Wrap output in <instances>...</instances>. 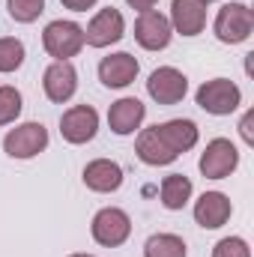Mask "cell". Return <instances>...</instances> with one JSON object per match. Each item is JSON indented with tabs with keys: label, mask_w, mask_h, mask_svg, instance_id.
Listing matches in <instances>:
<instances>
[{
	"label": "cell",
	"mask_w": 254,
	"mask_h": 257,
	"mask_svg": "<svg viewBox=\"0 0 254 257\" xmlns=\"http://www.w3.org/2000/svg\"><path fill=\"white\" fill-rule=\"evenodd\" d=\"M215 39L224 42V45H239L251 36L254 30V12L245 3H224L215 15Z\"/></svg>",
	"instance_id": "1"
},
{
	"label": "cell",
	"mask_w": 254,
	"mask_h": 257,
	"mask_svg": "<svg viewBox=\"0 0 254 257\" xmlns=\"http://www.w3.org/2000/svg\"><path fill=\"white\" fill-rule=\"evenodd\" d=\"M197 105L206 111V114H215V117H227L233 114L239 105H242V90L227 81V78H212L206 84L197 87Z\"/></svg>",
	"instance_id": "2"
},
{
	"label": "cell",
	"mask_w": 254,
	"mask_h": 257,
	"mask_svg": "<svg viewBox=\"0 0 254 257\" xmlns=\"http://www.w3.org/2000/svg\"><path fill=\"white\" fill-rule=\"evenodd\" d=\"M90 233L99 245L105 248H120L132 233V218L120 206H105L93 215V224H90Z\"/></svg>",
	"instance_id": "3"
},
{
	"label": "cell",
	"mask_w": 254,
	"mask_h": 257,
	"mask_svg": "<svg viewBox=\"0 0 254 257\" xmlns=\"http://www.w3.org/2000/svg\"><path fill=\"white\" fill-rule=\"evenodd\" d=\"M42 45L54 60H69L84 48V27L75 21H51L42 33Z\"/></svg>",
	"instance_id": "4"
},
{
	"label": "cell",
	"mask_w": 254,
	"mask_h": 257,
	"mask_svg": "<svg viewBox=\"0 0 254 257\" xmlns=\"http://www.w3.org/2000/svg\"><path fill=\"white\" fill-rule=\"evenodd\" d=\"M236 165H239V150H236V144L233 141H227V138H215V141H209L206 144V150L200 153V174L206 177V180H224V177H230L233 171H236Z\"/></svg>",
	"instance_id": "5"
},
{
	"label": "cell",
	"mask_w": 254,
	"mask_h": 257,
	"mask_svg": "<svg viewBox=\"0 0 254 257\" xmlns=\"http://www.w3.org/2000/svg\"><path fill=\"white\" fill-rule=\"evenodd\" d=\"M48 147V128L42 123H21L9 128L3 138V150L12 159H33Z\"/></svg>",
	"instance_id": "6"
},
{
	"label": "cell",
	"mask_w": 254,
	"mask_h": 257,
	"mask_svg": "<svg viewBox=\"0 0 254 257\" xmlns=\"http://www.w3.org/2000/svg\"><path fill=\"white\" fill-rule=\"evenodd\" d=\"M123 33H126V21H123L120 9L105 6V9H99V12L90 18V24H87V30H84V42H87L90 48H108V45L120 42Z\"/></svg>",
	"instance_id": "7"
},
{
	"label": "cell",
	"mask_w": 254,
	"mask_h": 257,
	"mask_svg": "<svg viewBox=\"0 0 254 257\" xmlns=\"http://www.w3.org/2000/svg\"><path fill=\"white\" fill-rule=\"evenodd\" d=\"M147 93L159 105H177L189 93V78L174 66H159L147 81Z\"/></svg>",
	"instance_id": "8"
},
{
	"label": "cell",
	"mask_w": 254,
	"mask_h": 257,
	"mask_svg": "<svg viewBox=\"0 0 254 257\" xmlns=\"http://www.w3.org/2000/svg\"><path fill=\"white\" fill-rule=\"evenodd\" d=\"M171 36H174V27L168 21V15H162L159 9H147L138 15L135 21V39L141 48L147 51H162L171 45Z\"/></svg>",
	"instance_id": "9"
},
{
	"label": "cell",
	"mask_w": 254,
	"mask_h": 257,
	"mask_svg": "<svg viewBox=\"0 0 254 257\" xmlns=\"http://www.w3.org/2000/svg\"><path fill=\"white\" fill-rule=\"evenodd\" d=\"M99 132V114L90 105H72L60 117V135L69 144H87Z\"/></svg>",
	"instance_id": "10"
},
{
	"label": "cell",
	"mask_w": 254,
	"mask_h": 257,
	"mask_svg": "<svg viewBox=\"0 0 254 257\" xmlns=\"http://www.w3.org/2000/svg\"><path fill=\"white\" fill-rule=\"evenodd\" d=\"M42 90L57 105L69 102L75 96V90H78V72H75V66L69 63V60H54L45 69V75H42Z\"/></svg>",
	"instance_id": "11"
},
{
	"label": "cell",
	"mask_w": 254,
	"mask_h": 257,
	"mask_svg": "<svg viewBox=\"0 0 254 257\" xmlns=\"http://www.w3.org/2000/svg\"><path fill=\"white\" fill-rule=\"evenodd\" d=\"M233 206H230V197L221 192H203L194 203V221L203 227V230H218L227 224Z\"/></svg>",
	"instance_id": "12"
},
{
	"label": "cell",
	"mask_w": 254,
	"mask_h": 257,
	"mask_svg": "<svg viewBox=\"0 0 254 257\" xmlns=\"http://www.w3.org/2000/svg\"><path fill=\"white\" fill-rule=\"evenodd\" d=\"M138 72H141L138 60L129 51H117L111 57H102V63H99V81L105 87H111V90H123V87H129L138 78Z\"/></svg>",
	"instance_id": "13"
},
{
	"label": "cell",
	"mask_w": 254,
	"mask_h": 257,
	"mask_svg": "<svg viewBox=\"0 0 254 257\" xmlns=\"http://www.w3.org/2000/svg\"><path fill=\"white\" fill-rule=\"evenodd\" d=\"M144 117H147L144 102L135 99V96H123V99H117V102L111 105V111H108V126H111L114 135L126 138V135H135V132L141 128Z\"/></svg>",
	"instance_id": "14"
},
{
	"label": "cell",
	"mask_w": 254,
	"mask_h": 257,
	"mask_svg": "<svg viewBox=\"0 0 254 257\" xmlns=\"http://www.w3.org/2000/svg\"><path fill=\"white\" fill-rule=\"evenodd\" d=\"M171 27L183 36H197L206 27V0H174L171 3Z\"/></svg>",
	"instance_id": "15"
},
{
	"label": "cell",
	"mask_w": 254,
	"mask_h": 257,
	"mask_svg": "<svg viewBox=\"0 0 254 257\" xmlns=\"http://www.w3.org/2000/svg\"><path fill=\"white\" fill-rule=\"evenodd\" d=\"M84 186L99 194L117 192L123 186V168L117 162H111V159H93L84 168Z\"/></svg>",
	"instance_id": "16"
},
{
	"label": "cell",
	"mask_w": 254,
	"mask_h": 257,
	"mask_svg": "<svg viewBox=\"0 0 254 257\" xmlns=\"http://www.w3.org/2000/svg\"><path fill=\"white\" fill-rule=\"evenodd\" d=\"M135 153H138V159L144 162V165H150V168H162V165H171V162H177L180 156L162 141V135H159V128H144L141 135H138V141H135Z\"/></svg>",
	"instance_id": "17"
},
{
	"label": "cell",
	"mask_w": 254,
	"mask_h": 257,
	"mask_svg": "<svg viewBox=\"0 0 254 257\" xmlns=\"http://www.w3.org/2000/svg\"><path fill=\"white\" fill-rule=\"evenodd\" d=\"M156 128H159L162 141L177 156L189 153L191 147L197 144V138H200V128H197V123H191V120H168V123H162V126H156Z\"/></svg>",
	"instance_id": "18"
},
{
	"label": "cell",
	"mask_w": 254,
	"mask_h": 257,
	"mask_svg": "<svg viewBox=\"0 0 254 257\" xmlns=\"http://www.w3.org/2000/svg\"><path fill=\"white\" fill-rule=\"evenodd\" d=\"M191 192H194V186L186 174H171L162 180V206L165 209H183L191 200Z\"/></svg>",
	"instance_id": "19"
},
{
	"label": "cell",
	"mask_w": 254,
	"mask_h": 257,
	"mask_svg": "<svg viewBox=\"0 0 254 257\" xmlns=\"http://www.w3.org/2000/svg\"><path fill=\"white\" fill-rule=\"evenodd\" d=\"M144 257H186V242L177 233H153L144 245Z\"/></svg>",
	"instance_id": "20"
},
{
	"label": "cell",
	"mask_w": 254,
	"mask_h": 257,
	"mask_svg": "<svg viewBox=\"0 0 254 257\" xmlns=\"http://www.w3.org/2000/svg\"><path fill=\"white\" fill-rule=\"evenodd\" d=\"M24 63V42L15 36H3L0 39V72H15Z\"/></svg>",
	"instance_id": "21"
},
{
	"label": "cell",
	"mask_w": 254,
	"mask_h": 257,
	"mask_svg": "<svg viewBox=\"0 0 254 257\" xmlns=\"http://www.w3.org/2000/svg\"><path fill=\"white\" fill-rule=\"evenodd\" d=\"M21 93L15 90V87H9V84H3L0 87V126H9V123H15L18 117H21Z\"/></svg>",
	"instance_id": "22"
},
{
	"label": "cell",
	"mask_w": 254,
	"mask_h": 257,
	"mask_svg": "<svg viewBox=\"0 0 254 257\" xmlns=\"http://www.w3.org/2000/svg\"><path fill=\"white\" fill-rule=\"evenodd\" d=\"M6 9L18 24H33L45 12V0H6Z\"/></svg>",
	"instance_id": "23"
},
{
	"label": "cell",
	"mask_w": 254,
	"mask_h": 257,
	"mask_svg": "<svg viewBox=\"0 0 254 257\" xmlns=\"http://www.w3.org/2000/svg\"><path fill=\"white\" fill-rule=\"evenodd\" d=\"M212 257H251V248L242 236H224L215 242Z\"/></svg>",
	"instance_id": "24"
},
{
	"label": "cell",
	"mask_w": 254,
	"mask_h": 257,
	"mask_svg": "<svg viewBox=\"0 0 254 257\" xmlns=\"http://www.w3.org/2000/svg\"><path fill=\"white\" fill-rule=\"evenodd\" d=\"M251 123H254V111H248V114L242 117V123H239V135H242V141H245V144H254Z\"/></svg>",
	"instance_id": "25"
},
{
	"label": "cell",
	"mask_w": 254,
	"mask_h": 257,
	"mask_svg": "<svg viewBox=\"0 0 254 257\" xmlns=\"http://www.w3.org/2000/svg\"><path fill=\"white\" fill-rule=\"evenodd\" d=\"M66 9H72V12H87V9H93L96 6V0H60Z\"/></svg>",
	"instance_id": "26"
},
{
	"label": "cell",
	"mask_w": 254,
	"mask_h": 257,
	"mask_svg": "<svg viewBox=\"0 0 254 257\" xmlns=\"http://www.w3.org/2000/svg\"><path fill=\"white\" fill-rule=\"evenodd\" d=\"M126 3L132 6V9H138V12H147V9H153L159 0H126Z\"/></svg>",
	"instance_id": "27"
},
{
	"label": "cell",
	"mask_w": 254,
	"mask_h": 257,
	"mask_svg": "<svg viewBox=\"0 0 254 257\" xmlns=\"http://www.w3.org/2000/svg\"><path fill=\"white\" fill-rule=\"evenodd\" d=\"M69 257H93V254H69Z\"/></svg>",
	"instance_id": "28"
},
{
	"label": "cell",
	"mask_w": 254,
	"mask_h": 257,
	"mask_svg": "<svg viewBox=\"0 0 254 257\" xmlns=\"http://www.w3.org/2000/svg\"><path fill=\"white\" fill-rule=\"evenodd\" d=\"M206 3H209V0H206Z\"/></svg>",
	"instance_id": "29"
}]
</instances>
